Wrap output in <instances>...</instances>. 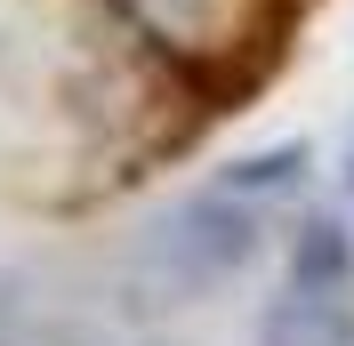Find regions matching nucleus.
Instances as JSON below:
<instances>
[{"mask_svg":"<svg viewBox=\"0 0 354 346\" xmlns=\"http://www.w3.org/2000/svg\"><path fill=\"white\" fill-rule=\"evenodd\" d=\"M306 185V145H274V153H250V161H234V170L218 177V194L250 201V210H274V201H290Z\"/></svg>","mask_w":354,"mask_h":346,"instance_id":"3","label":"nucleus"},{"mask_svg":"<svg viewBox=\"0 0 354 346\" xmlns=\"http://www.w3.org/2000/svg\"><path fill=\"white\" fill-rule=\"evenodd\" d=\"M354 282H290L266 306L258 346H354Z\"/></svg>","mask_w":354,"mask_h":346,"instance_id":"2","label":"nucleus"},{"mask_svg":"<svg viewBox=\"0 0 354 346\" xmlns=\"http://www.w3.org/2000/svg\"><path fill=\"white\" fill-rule=\"evenodd\" d=\"M346 185H354V137H346Z\"/></svg>","mask_w":354,"mask_h":346,"instance_id":"4","label":"nucleus"},{"mask_svg":"<svg viewBox=\"0 0 354 346\" xmlns=\"http://www.w3.org/2000/svg\"><path fill=\"white\" fill-rule=\"evenodd\" d=\"M258 217L250 201L234 194H194L185 210H169L145 234V250H137V282L153 290V306H177V298H201V290H218V282H234L250 258H258Z\"/></svg>","mask_w":354,"mask_h":346,"instance_id":"1","label":"nucleus"}]
</instances>
